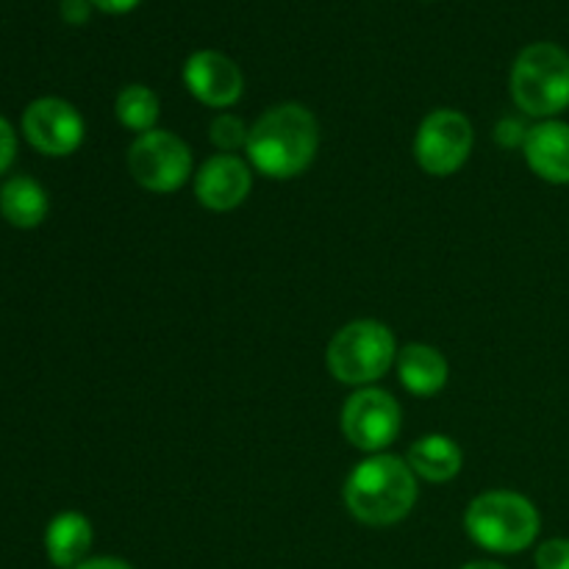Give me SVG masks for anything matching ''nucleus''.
I'll use <instances>...</instances> for the list:
<instances>
[{"label":"nucleus","mask_w":569,"mask_h":569,"mask_svg":"<svg viewBox=\"0 0 569 569\" xmlns=\"http://www.w3.org/2000/svg\"><path fill=\"white\" fill-rule=\"evenodd\" d=\"M320 150V122L306 106L278 103L250 126V164L272 181H287L306 172Z\"/></svg>","instance_id":"obj_1"},{"label":"nucleus","mask_w":569,"mask_h":569,"mask_svg":"<svg viewBox=\"0 0 569 569\" xmlns=\"http://www.w3.org/2000/svg\"><path fill=\"white\" fill-rule=\"evenodd\" d=\"M417 476L409 461L372 453L356 465L345 481V506L365 526L387 528L406 520L417 503Z\"/></svg>","instance_id":"obj_2"},{"label":"nucleus","mask_w":569,"mask_h":569,"mask_svg":"<svg viewBox=\"0 0 569 569\" xmlns=\"http://www.w3.org/2000/svg\"><path fill=\"white\" fill-rule=\"evenodd\" d=\"M465 528L478 548L489 553L515 556L531 548L542 528L537 506L511 489L478 495L465 515Z\"/></svg>","instance_id":"obj_3"},{"label":"nucleus","mask_w":569,"mask_h":569,"mask_svg":"<svg viewBox=\"0 0 569 569\" xmlns=\"http://www.w3.org/2000/svg\"><path fill=\"white\" fill-rule=\"evenodd\" d=\"M509 89L528 117L556 120L569 109V53L553 42L528 44L511 64Z\"/></svg>","instance_id":"obj_4"},{"label":"nucleus","mask_w":569,"mask_h":569,"mask_svg":"<svg viewBox=\"0 0 569 569\" xmlns=\"http://www.w3.org/2000/svg\"><path fill=\"white\" fill-rule=\"evenodd\" d=\"M326 361L339 383L365 389L392 370L398 361V342L383 322L353 320L333 333Z\"/></svg>","instance_id":"obj_5"},{"label":"nucleus","mask_w":569,"mask_h":569,"mask_svg":"<svg viewBox=\"0 0 569 569\" xmlns=\"http://www.w3.org/2000/svg\"><path fill=\"white\" fill-rule=\"evenodd\" d=\"M192 150L170 131L139 133L128 148V172L148 192L170 194L192 178Z\"/></svg>","instance_id":"obj_6"},{"label":"nucleus","mask_w":569,"mask_h":569,"mask_svg":"<svg viewBox=\"0 0 569 569\" xmlns=\"http://www.w3.org/2000/svg\"><path fill=\"white\" fill-rule=\"evenodd\" d=\"M472 144H476L472 122L456 109H437L417 128L415 159L428 176L445 178L467 164Z\"/></svg>","instance_id":"obj_7"},{"label":"nucleus","mask_w":569,"mask_h":569,"mask_svg":"<svg viewBox=\"0 0 569 569\" xmlns=\"http://www.w3.org/2000/svg\"><path fill=\"white\" fill-rule=\"evenodd\" d=\"M400 406L387 389L365 387L342 409V433L356 450L383 453L400 433Z\"/></svg>","instance_id":"obj_8"},{"label":"nucleus","mask_w":569,"mask_h":569,"mask_svg":"<svg viewBox=\"0 0 569 569\" xmlns=\"http://www.w3.org/2000/svg\"><path fill=\"white\" fill-rule=\"evenodd\" d=\"M83 133L87 126L81 111L61 98H39L22 111V137L42 156L61 159L76 153L83 142Z\"/></svg>","instance_id":"obj_9"},{"label":"nucleus","mask_w":569,"mask_h":569,"mask_svg":"<svg viewBox=\"0 0 569 569\" xmlns=\"http://www.w3.org/2000/svg\"><path fill=\"white\" fill-rule=\"evenodd\" d=\"M189 94L209 109H231L244 92V76L233 59L220 50H198L183 64Z\"/></svg>","instance_id":"obj_10"},{"label":"nucleus","mask_w":569,"mask_h":569,"mask_svg":"<svg viewBox=\"0 0 569 569\" xmlns=\"http://www.w3.org/2000/svg\"><path fill=\"white\" fill-rule=\"evenodd\" d=\"M250 189H253V176L239 156H211L194 176V198L209 211L239 209L248 200Z\"/></svg>","instance_id":"obj_11"},{"label":"nucleus","mask_w":569,"mask_h":569,"mask_svg":"<svg viewBox=\"0 0 569 569\" xmlns=\"http://www.w3.org/2000/svg\"><path fill=\"white\" fill-rule=\"evenodd\" d=\"M528 167L542 181L567 187L569 183V122L565 120H539L528 128L526 144H522Z\"/></svg>","instance_id":"obj_12"},{"label":"nucleus","mask_w":569,"mask_h":569,"mask_svg":"<svg viewBox=\"0 0 569 569\" xmlns=\"http://www.w3.org/2000/svg\"><path fill=\"white\" fill-rule=\"evenodd\" d=\"M395 365H398V378L403 389L417 398H433L448 383V359L431 345H406Z\"/></svg>","instance_id":"obj_13"},{"label":"nucleus","mask_w":569,"mask_h":569,"mask_svg":"<svg viewBox=\"0 0 569 569\" xmlns=\"http://www.w3.org/2000/svg\"><path fill=\"white\" fill-rule=\"evenodd\" d=\"M92 548V522L78 511H61L44 531V553L59 569H76Z\"/></svg>","instance_id":"obj_14"},{"label":"nucleus","mask_w":569,"mask_h":569,"mask_svg":"<svg viewBox=\"0 0 569 569\" xmlns=\"http://www.w3.org/2000/svg\"><path fill=\"white\" fill-rule=\"evenodd\" d=\"M411 472L428 483H448L465 467V453L459 445L445 433H428V437L417 439L406 453Z\"/></svg>","instance_id":"obj_15"},{"label":"nucleus","mask_w":569,"mask_h":569,"mask_svg":"<svg viewBox=\"0 0 569 569\" xmlns=\"http://www.w3.org/2000/svg\"><path fill=\"white\" fill-rule=\"evenodd\" d=\"M48 209V192L33 178L14 176L0 187V214L9 226L22 228V231L42 226Z\"/></svg>","instance_id":"obj_16"},{"label":"nucleus","mask_w":569,"mask_h":569,"mask_svg":"<svg viewBox=\"0 0 569 569\" xmlns=\"http://www.w3.org/2000/svg\"><path fill=\"white\" fill-rule=\"evenodd\" d=\"M114 114L120 120V126L133 131L137 137L139 133L156 131V122H159L161 114L159 94L150 87H144V83H128L117 94Z\"/></svg>","instance_id":"obj_17"},{"label":"nucleus","mask_w":569,"mask_h":569,"mask_svg":"<svg viewBox=\"0 0 569 569\" xmlns=\"http://www.w3.org/2000/svg\"><path fill=\"white\" fill-rule=\"evenodd\" d=\"M248 137L250 128L244 126V120H239L237 114H220L211 120L209 139L220 153L233 156L237 150H244L248 148Z\"/></svg>","instance_id":"obj_18"},{"label":"nucleus","mask_w":569,"mask_h":569,"mask_svg":"<svg viewBox=\"0 0 569 569\" xmlns=\"http://www.w3.org/2000/svg\"><path fill=\"white\" fill-rule=\"evenodd\" d=\"M537 569H569V539H548L537 548Z\"/></svg>","instance_id":"obj_19"},{"label":"nucleus","mask_w":569,"mask_h":569,"mask_svg":"<svg viewBox=\"0 0 569 569\" xmlns=\"http://www.w3.org/2000/svg\"><path fill=\"white\" fill-rule=\"evenodd\" d=\"M17 156V133L6 117H0V176L14 164Z\"/></svg>","instance_id":"obj_20"},{"label":"nucleus","mask_w":569,"mask_h":569,"mask_svg":"<svg viewBox=\"0 0 569 569\" xmlns=\"http://www.w3.org/2000/svg\"><path fill=\"white\" fill-rule=\"evenodd\" d=\"M495 137H498V142L503 148H517V144H526L528 128L520 126L517 120H503L498 126V131H495Z\"/></svg>","instance_id":"obj_21"},{"label":"nucleus","mask_w":569,"mask_h":569,"mask_svg":"<svg viewBox=\"0 0 569 569\" xmlns=\"http://www.w3.org/2000/svg\"><path fill=\"white\" fill-rule=\"evenodd\" d=\"M89 0H64L61 3V17L67 22H87L89 20Z\"/></svg>","instance_id":"obj_22"},{"label":"nucleus","mask_w":569,"mask_h":569,"mask_svg":"<svg viewBox=\"0 0 569 569\" xmlns=\"http://www.w3.org/2000/svg\"><path fill=\"white\" fill-rule=\"evenodd\" d=\"M89 3L98 11H103V14H128V11L137 9L142 0H89Z\"/></svg>","instance_id":"obj_23"},{"label":"nucleus","mask_w":569,"mask_h":569,"mask_svg":"<svg viewBox=\"0 0 569 569\" xmlns=\"http://www.w3.org/2000/svg\"><path fill=\"white\" fill-rule=\"evenodd\" d=\"M76 569H133L131 565H126V561L120 559H87L83 565H78Z\"/></svg>","instance_id":"obj_24"},{"label":"nucleus","mask_w":569,"mask_h":569,"mask_svg":"<svg viewBox=\"0 0 569 569\" xmlns=\"http://www.w3.org/2000/svg\"><path fill=\"white\" fill-rule=\"evenodd\" d=\"M461 569H506L503 565H495V561H472V565L461 567Z\"/></svg>","instance_id":"obj_25"}]
</instances>
